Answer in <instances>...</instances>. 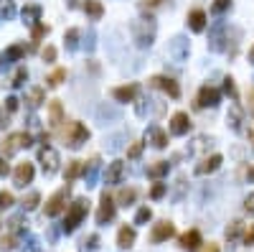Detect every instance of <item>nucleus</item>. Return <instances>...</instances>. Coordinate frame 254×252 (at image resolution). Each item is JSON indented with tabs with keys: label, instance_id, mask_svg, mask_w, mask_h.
I'll use <instances>...</instances> for the list:
<instances>
[{
	"label": "nucleus",
	"instance_id": "nucleus-1",
	"mask_svg": "<svg viewBox=\"0 0 254 252\" xmlns=\"http://www.w3.org/2000/svg\"><path fill=\"white\" fill-rule=\"evenodd\" d=\"M86 212H89V201H86V199H74V201L69 204L66 214H64L61 229H64V232H74V229H77L82 221H84Z\"/></svg>",
	"mask_w": 254,
	"mask_h": 252
},
{
	"label": "nucleus",
	"instance_id": "nucleus-2",
	"mask_svg": "<svg viewBox=\"0 0 254 252\" xmlns=\"http://www.w3.org/2000/svg\"><path fill=\"white\" fill-rule=\"evenodd\" d=\"M132 36H135V43L140 49L150 46L153 38H155V23L147 18V21H135L132 23Z\"/></svg>",
	"mask_w": 254,
	"mask_h": 252
},
{
	"label": "nucleus",
	"instance_id": "nucleus-3",
	"mask_svg": "<svg viewBox=\"0 0 254 252\" xmlns=\"http://www.w3.org/2000/svg\"><path fill=\"white\" fill-rule=\"evenodd\" d=\"M64 140H66L69 148H82L89 140V130L82 123H69V127L64 132Z\"/></svg>",
	"mask_w": 254,
	"mask_h": 252
},
{
	"label": "nucleus",
	"instance_id": "nucleus-4",
	"mask_svg": "<svg viewBox=\"0 0 254 252\" xmlns=\"http://www.w3.org/2000/svg\"><path fill=\"white\" fill-rule=\"evenodd\" d=\"M31 143H33V138L28 135V132H13V135H8L5 143H3V153L13 156V153H18L21 148H28Z\"/></svg>",
	"mask_w": 254,
	"mask_h": 252
},
{
	"label": "nucleus",
	"instance_id": "nucleus-5",
	"mask_svg": "<svg viewBox=\"0 0 254 252\" xmlns=\"http://www.w3.org/2000/svg\"><path fill=\"white\" fill-rule=\"evenodd\" d=\"M38 163H41L43 173L51 176V173H56V171H58V153L54 151L51 145H43V148H41V153H38Z\"/></svg>",
	"mask_w": 254,
	"mask_h": 252
},
{
	"label": "nucleus",
	"instance_id": "nucleus-6",
	"mask_svg": "<svg viewBox=\"0 0 254 252\" xmlns=\"http://www.w3.org/2000/svg\"><path fill=\"white\" fill-rule=\"evenodd\" d=\"M66 199H69V189H61L46 201V217H58L66 209Z\"/></svg>",
	"mask_w": 254,
	"mask_h": 252
},
{
	"label": "nucleus",
	"instance_id": "nucleus-7",
	"mask_svg": "<svg viewBox=\"0 0 254 252\" xmlns=\"http://www.w3.org/2000/svg\"><path fill=\"white\" fill-rule=\"evenodd\" d=\"M33 176H36V168H33V163L23 160V163H18V166H16V173H13V181H16V186L26 189L28 184L33 181Z\"/></svg>",
	"mask_w": 254,
	"mask_h": 252
},
{
	"label": "nucleus",
	"instance_id": "nucleus-8",
	"mask_svg": "<svg viewBox=\"0 0 254 252\" xmlns=\"http://www.w3.org/2000/svg\"><path fill=\"white\" fill-rule=\"evenodd\" d=\"M114 212H117V204L112 201V196L104 191L102 194V204H99V212H97V224H107V221L114 219Z\"/></svg>",
	"mask_w": 254,
	"mask_h": 252
},
{
	"label": "nucleus",
	"instance_id": "nucleus-9",
	"mask_svg": "<svg viewBox=\"0 0 254 252\" xmlns=\"http://www.w3.org/2000/svg\"><path fill=\"white\" fill-rule=\"evenodd\" d=\"M170 237H175V224H173V221H168V219L158 221V224L153 227V232H150V240L153 242H166V240H170Z\"/></svg>",
	"mask_w": 254,
	"mask_h": 252
},
{
	"label": "nucleus",
	"instance_id": "nucleus-10",
	"mask_svg": "<svg viewBox=\"0 0 254 252\" xmlns=\"http://www.w3.org/2000/svg\"><path fill=\"white\" fill-rule=\"evenodd\" d=\"M150 87H158V90H163V92H166L168 97H181V87H178L170 77H153L150 79Z\"/></svg>",
	"mask_w": 254,
	"mask_h": 252
},
{
	"label": "nucleus",
	"instance_id": "nucleus-11",
	"mask_svg": "<svg viewBox=\"0 0 254 252\" xmlns=\"http://www.w3.org/2000/svg\"><path fill=\"white\" fill-rule=\"evenodd\" d=\"M219 90L216 87H201L198 99H196V107H216L219 105Z\"/></svg>",
	"mask_w": 254,
	"mask_h": 252
},
{
	"label": "nucleus",
	"instance_id": "nucleus-12",
	"mask_svg": "<svg viewBox=\"0 0 254 252\" xmlns=\"http://www.w3.org/2000/svg\"><path fill=\"white\" fill-rule=\"evenodd\" d=\"M188 130H191V117L186 112H175L170 117V132L173 135H186Z\"/></svg>",
	"mask_w": 254,
	"mask_h": 252
},
{
	"label": "nucleus",
	"instance_id": "nucleus-13",
	"mask_svg": "<svg viewBox=\"0 0 254 252\" xmlns=\"http://www.w3.org/2000/svg\"><path fill=\"white\" fill-rule=\"evenodd\" d=\"M201 245H203V237H201V232H198V229H188L186 234H181V247H183V250L196 252Z\"/></svg>",
	"mask_w": 254,
	"mask_h": 252
},
{
	"label": "nucleus",
	"instance_id": "nucleus-14",
	"mask_svg": "<svg viewBox=\"0 0 254 252\" xmlns=\"http://www.w3.org/2000/svg\"><path fill=\"white\" fill-rule=\"evenodd\" d=\"M135 240H138V232L132 229V227H119V232H117V247H122V250H130L132 245H135Z\"/></svg>",
	"mask_w": 254,
	"mask_h": 252
},
{
	"label": "nucleus",
	"instance_id": "nucleus-15",
	"mask_svg": "<svg viewBox=\"0 0 254 252\" xmlns=\"http://www.w3.org/2000/svg\"><path fill=\"white\" fill-rule=\"evenodd\" d=\"M188 28H191L193 33H201L203 28H206V13L201 8H193L188 13Z\"/></svg>",
	"mask_w": 254,
	"mask_h": 252
},
{
	"label": "nucleus",
	"instance_id": "nucleus-16",
	"mask_svg": "<svg viewBox=\"0 0 254 252\" xmlns=\"http://www.w3.org/2000/svg\"><path fill=\"white\" fill-rule=\"evenodd\" d=\"M112 97H114L117 102H135V97H138V84H125V87H114Z\"/></svg>",
	"mask_w": 254,
	"mask_h": 252
},
{
	"label": "nucleus",
	"instance_id": "nucleus-17",
	"mask_svg": "<svg viewBox=\"0 0 254 252\" xmlns=\"http://www.w3.org/2000/svg\"><path fill=\"white\" fill-rule=\"evenodd\" d=\"M221 156L219 153H214V156H208L203 163H198V166H196V173L198 176H208V173H214V171H219V166H221Z\"/></svg>",
	"mask_w": 254,
	"mask_h": 252
},
{
	"label": "nucleus",
	"instance_id": "nucleus-18",
	"mask_svg": "<svg viewBox=\"0 0 254 252\" xmlns=\"http://www.w3.org/2000/svg\"><path fill=\"white\" fill-rule=\"evenodd\" d=\"M61 123H64V107H61V102H58V99H51L49 102V125L58 127Z\"/></svg>",
	"mask_w": 254,
	"mask_h": 252
},
{
	"label": "nucleus",
	"instance_id": "nucleus-19",
	"mask_svg": "<svg viewBox=\"0 0 254 252\" xmlns=\"http://www.w3.org/2000/svg\"><path fill=\"white\" fill-rule=\"evenodd\" d=\"M122 176H125V163L114 160V163H110L107 173H104V181H107V184H119V181H122Z\"/></svg>",
	"mask_w": 254,
	"mask_h": 252
},
{
	"label": "nucleus",
	"instance_id": "nucleus-20",
	"mask_svg": "<svg viewBox=\"0 0 254 252\" xmlns=\"http://www.w3.org/2000/svg\"><path fill=\"white\" fill-rule=\"evenodd\" d=\"M170 56L175 59V62H183V59L188 56V41L186 38H173V43H170Z\"/></svg>",
	"mask_w": 254,
	"mask_h": 252
},
{
	"label": "nucleus",
	"instance_id": "nucleus-21",
	"mask_svg": "<svg viewBox=\"0 0 254 252\" xmlns=\"http://www.w3.org/2000/svg\"><path fill=\"white\" fill-rule=\"evenodd\" d=\"M23 54H26V46H21V43L10 46L5 54H0V69H3V64H8V62H18V59H23Z\"/></svg>",
	"mask_w": 254,
	"mask_h": 252
},
{
	"label": "nucleus",
	"instance_id": "nucleus-22",
	"mask_svg": "<svg viewBox=\"0 0 254 252\" xmlns=\"http://www.w3.org/2000/svg\"><path fill=\"white\" fill-rule=\"evenodd\" d=\"M147 140H150L155 148H166V145H168V132L153 125L150 130H147Z\"/></svg>",
	"mask_w": 254,
	"mask_h": 252
},
{
	"label": "nucleus",
	"instance_id": "nucleus-23",
	"mask_svg": "<svg viewBox=\"0 0 254 252\" xmlns=\"http://www.w3.org/2000/svg\"><path fill=\"white\" fill-rule=\"evenodd\" d=\"M84 13H86L89 18L99 21V18L104 16V5L99 3V0H84Z\"/></svg>",
	"mask_w": 254,
	"mask_h": 252
},
{
	"label": "nucleus",
	"instance_id": "nucleus-24",
	"mask_svg": "<svg viewBox=\"0 0 254 252\" xmlns=\"http://www.w3.org/2000/svg\"><path fill=\"white\" fill-rule=\"evenodd\" d=\"M168 168H170L168 160H158V163H153V166L147 168V176H150V179H163V176L168 173Z\"/></svg>",
	"mask_w": 254,
	"mask_h": 252
},
{
	"label": "nucleus",
	"instance_id": "nucleus-25",
	"mask_svg": "<svg viewBox=\"0 0 254 252\" xmlns=\"http://www.w3.org/2000/svg\"><path fill=\"white\" fill-rule=\"evenodd\" d=\"M135 196H138L135 189H119L117 191V204L119 206H130L132 201H135Z\"/></svg>",
	"mask_w": 254,
	"mask_h": 252
},
{
	"label": "nucleus",
	"instance_id": "nucleus-26",
	"mask_svg": "<svg viewBox=\"0 0 254 252\" xmlns=\"http://www.w3.org/2000/svg\"><path fill=\"white\" fill-rule=\"evenodd\" d=\"M38 16H41V8H38L36 3H28V5L23 8V21H26V23H36Z\"/></svg>",
	"mask_w": 254,
	"mask_h": 252
},
{
	"label": "nucleus",
	"instance_id": "nucleus-27",
	"mask_svg": "<svg viewBox=\"0 0 254 252\" xmlns=\"http://www.w3.org/2000/svg\"><path fill=\"white\" fill-rule=\"evenodd\" d=\"M82 173H84V163L82 160H71L69 166H66V181H74Z\"/></svg>",
	"mask_w": 254,
	"mask_h": 252
},
{
	"label": "nucleus",
	"instance_id": "nucleus-28",
	"mask_svg": "<svg viewBox=\"0 0 254 252\" xmlns=\"http://www.w3.org/2000/svg\"><path fill=\"white\" fill-rule=\"evenodd\" d=\"M43 102H46V92L38 90V87H33V90L28 92V105H31V107H38V105H43Z\"/></svg>",
	"mask_w": 254,
	"mask_h": 252
},
{
	"label": "nucleus",
	"instance_id": "nucleus-29",
	"mask_svg": "<svg viewBox=\"0 0 254 252\" xmlns=\"http://www.w3.org/2000/svg\"><path fill=\"white\" fill-rule=\"evenodd\" d=\"M18 247V234L16 232H8L0 237V250H16Z\"/></svg>",
	"mask_w": 254,
	"mask_h": 252
},
{
	"label": "nucleus",
	"instance_id": "nucleus-30",
	"mask_svg": "<svg viewBox=\"0 0 254 252\" xmlns=\"http://www.w3.org/2000/svg\"><path fill=\"white\" fill-rule=\"evenodd\" d=\"M38 201H41V194H38V191H31L28 196H23V209H28V212L36 209Z\"/></svg>",
	"mask_w": 254,
	"mask_h": 252
},
{
	"label": "nucleus",
	"instance_id": "nucleus-31",
	"mask_svg": "<svg viewBox=\"0 0 254 252\" xmlns=\"http://www.w3.org/2000/svg\"><path fill=\"white\" fill-rule=\"evenodd\" d=\"M64 79H66V69H56V71H51V74H49V79H46V82H49V87H58Z\"/></svg>",
	"mask_w": 254,
	"mask_h": 252
},
{
	"label": "nucleus",
	"instance_id": "nucleus-32",
	"mask_svg": "<svg viewBox=\"0 0 254 252\" xmlns=\"http://www.w3.org/2000/svg\"><path fill=\"white\" fill-rule=\"evenodd\" d=\"M150 219H153L150 206H142V209H138V214H135V224H147Z\"/></svg>",
	"mask_w": 254,
	"mask_h": 252
},
{
	"label": "nucleus",
	"instance_id": "nucleus-33",
	"mask_svg": "<svg viewBox=\"0 0 254 252\" xmlns=\"http://www.w3.org/2000/svg\"><path fill=\"white\" fill-rule=\"evenodd\" d=\"M97 245H99V237L97 234H89L86 240L82 242V252H97Z\"/></svg>",
	"mask_w": 254,
	"mask_h": 252
},
{
	"label": "nucleus",
	"instance_id": "nucleus-34",
	"mask_svg": "<svg viewBox=\"0 0 254 252\" xmlns=\"http://www.w3.org/2000/svg\"><path fill=\"white\" fill-rule=\"evenodd\" d=\"M13 204H16V199H13V194H10V191H0V212L10 209Z\"/></svg>",
	"mask_w": 254,
	"mask_h": 252
},
{
	"label": "nucleus",
	"instance_id": "nucleus-35",
	"mask_svg": "<svg viewBox=\"0 0 254 252\" xmlns=\"http://www.w3.org/2000/svg\"><path fill=\"white\" fill-rule=\"evenodd\" d=\"M229 123H231V127H234V130H239V127H242V110H239L236 105L231 107V115H229Z\"/></svg>",
	"mask_w": 254,
	"mask_h": 252
},
{
	"label": "nucleus",
	"instance_id": "nucleus-36",
	"mask_svg": "<svg viewBox=\"0 0 254 252\" xmlns=\"http://www.w3.org/2000/svg\"><path fill=\"white\" fill-rule=\"evenodd\" d=\"M77 38H79V28H69L66 36H64V41H66L69 49H77Z\"/></svg>",
	"mask_w": 254,
	"mask_h": 252
},
{
	"label": "nucleus",
	"instance_id": "nucleus-37",
	"mask_svg": "<svg viewBox=\"0 0 254 252\" xmlns=\"http://www.w3.org/2000/svg\"><path fill=\"white\" fill-rule=\"evenodd\" d=\"M242 227H244L242 221H231V227L226 229V240H229V242H234L236 237H239V232H242Z\"/></svg>",
	"mask_w": 254,
	"mask_h": 252
},
{
	"label": "nucleus",
	"instance_id": "nucleus-38",
	"mask_svg": "<svg viewBox=\"0 0 254 252\" xmlns=\"http://www.w3.org/2000/svg\"><path fill=\"white\" fill-rule=\"evenodd\" d=\"M166 191H168V184H155L150 189V199H163V196H166Z\"/></svg>",
	"mask_w": 254,
	"mask_h": 252
},
{
	"label": "nucleus",
	"instance_id": "nucleus-39",
	"mask_svg": "<svg viewBox=\"0 0 254 252\" xmlns=\"http://www.w3.org/2000/svg\"><path fill=\"white\" fill-rule=\"evenodd\" d=\"M13 10H16V5H13V0H3V3H0V16L10 18V16H13Z\"/></svg>",
	"mask_w": 254,
	"mask_h": 252
},
{
	"label": "nucleus",
	"instance_id": "nucleus-40",
	"mask_svg": "<svg viewBox=\"0 0 254 252\" xmlns=\"http://www.w3.org/2000/svg\"><path fill=\"white\" fill-rule=\"evenodd\" d=\"M142 148H145V143H132L130 145V151H127V158H140V153H142Z\"/></svg>",
	"mask_w": 254,
	"mask_h": 252
},
{
	"label": "nucleus",
	"instance_id": "nucleus-41",
	"mask_svg": "<svg viewBox=\"0 0 254 252\" xmlns=\"http://www.w3.org/2000/svg\"><path fill=\"white\" fill-rule=\"evenodd\" d=\"M41 59H43V62H46V64L56 62V49H54V46H46V49L41 51Z\"/></svg>",
	"mask_w": 254,
	"mask_h": 252
},
{
	"label": "nucleus",
	"instance_id": "nucleus-42",
	"mask_svg": "<svg viewBox=\"0 0 254 252\" xmlns=\"http://www.w3.org/2000/svg\"><path fill=\"white\" fill-rule=\"evenodd\" d=\"M46 33H49V28L43 26V23H36V26H33V41H41Z\"/></svg>",
	"mask_w": 254,
	"mask_h": 252
},
{
	"label": "nucleus",
	"instance_id": "nucleus-43",
	"mask_svg": "<svg viewBox=\"0 0 254 252\" xmlns=\"http://www.w3.org/2000/svg\"><path fill=\"white\" fill-rule=\"evenodd\" d=\"M242 242H244L247 247H252V245H254V224H249V227L244 229V237H242Z\"/></svg>",
	"mask_w": 254,
	"mask_h": 252
},
{
	"label": "nucleus",
	"instance_id": "nucleus-44",
	"mask_svg": "<svg viewBox=\"0 0 254 252\" xmlns=\"http://www.w3.org/2000/svg\"><path fill=\"white\" fill-rule=\"evenodd\" d=\"M224 92H226L229 97H236V87H234V79H231V77L224 79Z\"/></svg>",
	"mask_w": 254,
	"mask_h": 252
},
{
	"label": "nucleus",
	"instance_id": "nucleus-45",
	"mask_svg": "<svg viewBox=\"0 0 254 252\" xmlns=\"http://www.w3.org/2000/svg\"><path fill=\"white\" fill-rule=\"evenodd\" d=\"M229 5H231V0H216V3L211 5V10L214 13H224V10H229Z\"/></svg>",
	"mask_w": 254,
	"mask_h": 252
},
{
	"label": "nucleus",
	"instance_id": "nucleus-46",
	"mask_svg": "<svg viewBox=\"0 0 254 252\" xmlns=\"http://www.w3.org/2000/svg\"><path fill=\"white\" fill-rule=\"evenodd\" d=\"M26 77H28V71H26V69H18V71H16V77H13V87H21Z\"/></svg>",
	"mask_w": 254,
	"mask_h": 252
},
{
	"label": "nucleus",
	"instance_id": "nucleus-47",
	"mask_svg": "<svg viewBox=\"0 0 254 252\" xmlns=\"http://www.w3.org/2000/svg\"><path fill=\"white\" fill-rule=\"evenodd\" d=\"M5 110H8V112H16V110H18V99H16V97H8V99H5Z\"/></svg>",
	"mask_w": 254,
	"mask_h": 252
},
{
	"label": "nucleus",
	"instance_id": "nucleus-48",
	"mask_svg": "<svg viewBox=\"0 0 254 252\" xmlns=\"http://www.w3.org/2000/svg\"><path fill=\"white\" fill-rule=\"evenodd\" d=\"M244 209H247L249 214H254V191H252V194L244 199Z\"/></svg>",
	"mask_w": 254,
	"mask_h": 252
},
{
	"label": "nucleus",
	"instance_id": "nucleus-49",
	"mask_svg": "<svg viewBox=\"0 0 254 252\" xmlns=\"http://www.w3.org/2000/svg\"><path fill=\"white\" fill-rule=\"evenodd\" d=\"M160 3H163V0H140V5L147 8V10H150V8H158Z\"/></svg>",
	"mask_w": 254,
	"mask_h": 252
},
{
	"label": "nucleus",
	"instance_id": "nucleus-50",
	"mask_svg": "<svg viewBox=\"0 0 254 252\" xmlns=\"http://www.w3.org/2000/svg\"><path fill=\"white\" fill-rule=\"evenodd\" d=\"M10 173V166H8V160L5 158H0V176H8Z\"/></svg>",
	"mask_w": 254,
	"mask_h": 252
},
{
	"label": "nucleus",
	"instance_id": "nucleus-51",
	"mask_svg": "<svg viewBox=\"0 0 254 252\" xmlns=\"http://www.w3.org/2000/svg\"><path fill=\"white\" fill-rule=\"evenodd\" d=\"M203 252H221V250H219V245H211V242H208V247H206Z\"/></svg>",
	"mask_w": 254,
	"mask_h": 252
},
{
	"label": "nucleus",
	"instance_id": "nucleus-52",
	"mask_svg": "<svg viewBox=\"0 0 254 252\" xmlns=\"http://www.w3.org/2000/svg\"><path fill=\"white\" fill-rule=\"evenodd\" d=\"M249 110H252V112H254V90H252V92H249Z\"/></svg>",
	"mask_w": 254,
	"mask_h": 252
},
{
	"label": "nucleus",
	"instance_id": "nucleus-53",
	"mask_svg": "<svg viewBox=\"0 0 254 252\" xmlns=\"http://www.w3.org/2000/svg\"><path fill=\"white\" fill-rule=\"evenodd\" d=\"M247 176H249V181H254V166L249 168V173H247Z\"/></svg>",
	"mask_w": 254,
	"mask_h": 252
},
{
	"label": "nucleus",
	"instance_id": "nucleus-54",
	"mask_svg": "<svg viewBox=\"0 0 254 252\" xmlns=\"http://www.w3.org/2000/svg\"><path fill=\"white\" fill-rule=\"evenodd\" d=\"M249 62H252V64H254V46H252V49H249Z\"/></svg>",
	"mask_w": 254,
	"mask_h": 252
},
{
	"label": "nucleus",
	"instance_id": "nucleus-55",
	"mask_svg": "<svg viewBox=\"0 0 254 252\" xmlns=\"http://www.w3.org/2000/svg\"><path fill=\"white\" fill-rule=\"evenodd\" d=\"M3 125H8V123H5V120H3V115H0V127H3Z\"/></svg>",
	"mask_w": 254,
	"mask_h": 252
}]
</instances>
